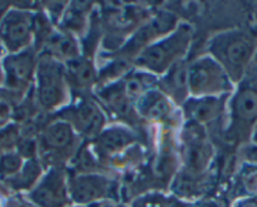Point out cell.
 Listing matches in <instances>:
<instances>
[{
	"instance_id": "obj_1",
	"label": "cell",
	"mask_w": 257,
	"mask_h": 207,
	"mask_svg": "<svg viewBox=\"0 0 257 207\" xmlns=\"http://www.w3.org/2000/svg\"><path fill=\"white\" fill-rule=\"evenodd\" d=\"M192 26L187 23L143 49L134 58V68L162 77L173 66L184 60L192 43Z\"/></svg>"
},
{
	"instance_id": "obj_2",
	"label": "cell",
	"mask_w": 257,
	"mask_h": 207,
	"mask_svg": "<svg viewBox=\"0 0 257 207\" xmlns=\"http://www.w3.org/2000/svg\"><path fill=\"white\" fill-rule=\"evenodd\" d=\"M256 50V40L244 30L222 32L207 44V54L218 62L236 86L243 78Z\"/></svg>"
},
{
	"instance_id": "obj_3",
	"label": "cell",
	"mask_w": 257,
	"mask_h": 207,
	"mask_svg": "<svg viewBox=\"0 0 257 207\" xmlns=\"http://www.w3.org/2000/svg\"><path fill=\"white\" fill-rule=\"evenodd\" d=\"M37 102L47 110H63L70 102V84L64 63L44 53L36 72Z\"/></svg>"
},
{
	"instance_id": "obj_4",
	"label": "cell",
	"mask_w": 257,
	"mask_h": 207,
	"mask_svg": "<svg viewBox=\"0 0 257 207\" xmlns=\"http://www.w3.org/2000/svg\"><path fill=\"white\" fill-rule=\"evenodd\" d=\"M188 84L190 97H222L231 96L234 90L226 70L208 54L189 63Z\"/></svg>"
},
{
	"instance_id": "obj_5",
	"label": "cell",
	"mask_w": 257,
	"mask_h": 207,
	"mask_svg": "<svg viewBox=\"0 0 257 207\" xmlns=\"http://www.w3.org/2000/svg\"><path fill=\"white\" fill-rule=\"evenodd\" d=\"M81 137L67 122L59 118L42 130L37 152L49 167L62 166V162L75 156L80 150Z\"/></svg>"
},
{
	"instance_id": "obj_6",
	"label": "cell",
	"mask_w": 257,
	"mask_h": 207,
	"mask_svg": "<svg viewBox=\"0 0 257 207\" xmlns=\"http://www.w3.org/2000/svg\"><path fill=\"white\" fill-rule=\"evenodd\" d=\"M213 154V147L204 127L187 122L182 132L180 156L183 160V172L192 176H202L211 166Z\"/></svg>"
},
{
	"instance_id": "obj_7",
	"label": "cell",
	"mask_w": 257,
	"mask_h": 207,
	"mask_svg": "<svg viewBox=\"0 0 257 207\" xmlns=\"http://www.w3.org/2000/svg\"><path fill=\"white\" fill-rule=\"evenodd\" d=\"M34 16L23 9H9L0 18V43L9 54L32 48L34 42Z\"/></svg>"
},
{
	"instance_id": "obj_8",
	"label": "cell",
	"mask_w": 257,
	"mask_h": 207,
	"mask_svg": "<svg viewBox=\"0 0 257 207\" xmlns=\"http://www.w3.org/2000/svg\"><path fill=\"white\" fill-rule=\"evenodd\" d=\"M59 118L67 122L81 138L92 141L106 127L102 107L90 98H82L76 104H68L62 110Z\"/></svg>"
},
{
	"instance_id": "obj_9",
	"label": "cell",
	"mask_w": 257,
	"mask_h": 207,
	"mask_svg": "<svg viewBox=\"0 0 257 207\" xmlns=\"http://www.w3.org/2000/svg\"><path fill=\"white\" fill-rule=\"evenodd\" d=\"M28 198L37 207H71L68 174L63 167H49L47 174L29 191Z\"/></svg>"
},
{
	"instance_id": "obj_10",
	"label": "cell",
	"mask_w": 257,
	"mask_h": 207,
	"mask_svg": "<svg viewBox=\"0 0 257 207\" xmlns=\"http://www.w3.org/2000/svg\"><path fill=\"white\" fill-rule=\"evenodd\" d=\"M68 191L72 204L88 206L108 198L113 191V182L103 174L82 172L68 176Z\"/></svg>"
},
{
	"instance_id": "obj_11",
	"label": "cell",
	"mask_w": 257,
	"mask_h": 207,
	"mask_svg": "<svg viewBox=\"0 0 257 207\" xmlns=\"http://www.w3.org/2000/svg\"><path fill=\"white\" fill-rule=\"evenodd\" d=\"M38 54L33 46L21 53L8 54L3 64L4 83L13 90H26L36 78Z\"/></svg>"
},
{
	"instance_id": "obj_12",
	"label": "cell",
	"mask_w": 257,
	"mask_h": 207,
	"mask_svg": "<svg viewBox=\"0 0 257 207\" xmlns=\"http://www.w3.org/2000/svg\"><path fill=\"white\" fill-rule=\"evenodd\" d=\"M139 142V137L125 126H110L93 140V148L100 160H115Z\"/></svg>"
},
{
	"instance_id": "obj_13",
	"label": "cell",
	"mask_w": 257,
	"mask_h": 207,
	"mask_svg": "<svg viewBox=\"0 0 257 207\" xmlns=\"http://www.w3.org/2000/svg\"><path fill=\"white\" fill-rule=\"evenodd\" d=\"M178 26V19L172 14H159L153 18L149 23L139 29L132 38L128 39L127 43L123 46L122 53L127 54L128 56H137L143 49L149 46L158 39L167 36L170 32L174 30Z\"/></svg>"
},
{
	"instance_id": "obj_14",
	"label": "cell",
	"mask_w": 257,
	"mask_h": 207,
	"mask_svg": "<svg viewBox=\"0 0 257 207\" xmlns=\"http://www.w3.org/2000/svg\"><path fill=\"white\" fill-rule=\"evenodd\" d=\"M229 97H189L182 106L183 116L188 123L206 127L223 116Z\"/></svg>"
},
{
	"instance_id": "obj_15",
	"label": "cell",
	"mask_w": 257,
	"mask_h": 207,
	"mask_svg": "<svg viewBox=\"0 0 257 207\" xmlns=\"http://www.w3.org/2000/svg\"><path fill=\"white\" fill-rule=\"evenodd\" d=\"M229 114L237 132L253 130L257 124V90L249 86L239 88L229 100Z\"/></svg>"
},
{
	"instance_id": "obj_16",
	"label": "cell",
	"mask_w": 257,
	"mask_h": 207,
	"mask_svg": "<svg viewBox=\"0 0 257 207\" xmlns=\"http://www.w3.org/2000/svg\"><path fill=\"white\" fill-rule=\"evenodd\" d=\"M188 68L189 63L182 60L173 66L165 74L159 77L158 90L164 93L173 104L180 106L190 97L189 84H188Z\"/></svg>"
},
{
	"instance_id": "obj_17",
	"label": "cell",
	"mask_w": 257,
	"mask_h": 207,
	"mask_svg": "<svg viewBox=\"0 0 257 207\" xmlns=\"http://www.w3.org/2000/svg\"><path fill=\"white\" fill-rule=\"evenodd\" d=\"M173 103L157 88L148 90L137 103L135 112L148 122L162 123L169 120L173 113Z\"/></svg>"
},
{
	"instance_id": "obj_18",
	"label": "cell",
	"mask_w": 257,
	"mask_h": 207,
	"mask_svg": "<svg viewBox=\"0 0 257 207\" xmlns=\"http://www.w3.org/2000/svg\"><path fill=\"white\" fill-rule=\"evenodd\" d=\"M70 88L83 90H90L98 80L92 62L87 58H77L64 64Z\"/></svg>"
},
{
	"instance_id": "obj_19",
	"label": "cell",
	"mask_w": 257,
	"mask_h": 207,
	"mask_svg": "<svg viewBox=\"0 0 257 207\" xmlns=\"http://www.w3.org/2000/svg\"><path fill=\"white\" fill-rule=\"evenodd\" d=\"M42 174V167L37 160H28L27 162H24L23 167H22L21 171L11 178V184H13L14 188L17 190H28L31 191L38 181L41 180Z\"/></svg>"
},
{
	"instance_id": "obj_20",
	"label": "cell",
	"mask_w": 257,
	"mask_h": 207,
	"mask_svg": "<svg viewBox=\"0 0 257 207\" xmlns=\"http://www.w3.org/2000/svg\"><path fill=\"white\" fill-rule=\"evenodd\" d=\"M23 156L19 152L8 151L0 156V176L4 178H13L23 167Z\"/></svg>"
},
{
	"instance_id": "obj_21",
	"label": "cell",
	"mask_w": 257,
	"mask_h": 207,
	"mask_svg": "<svg viewBox=\"0 0 257 207\" xmlns=\"http://www.w3.org/2000/svg\"><path fill=\"white\" fill-rule=\"evenodd\" d=\"M239 184L247 194H254L257 191V164H247L239 174Z\"/></svg>"
},
{
	"instance_id": "obj_22",
	"label": "cell",
	"mask_w": 257,
	"mask_h": 207,
	"mask_svg": "<svg viewBox=\"0 0 257 207\" xmlns=\"http://www.w3.org/2000/svg\"><path fill=\"white\" fill-rule=\"evenodd\" d=\"M234 207H257V204L254 200L244 198V200H241V201L237 202L236 206Z\"/></svg>"
},
{
	"instance_id": "obj_23",
	"label": "cell",
	"mask_w": 257,
	"mask_h": 207,
	"mask_svg": "<svg viewBox=\"0 0 257 207\" xmlns=\"http://www.w3.org/2000/svg\"><path fill=\"white\" fill-rule=\"evenodd\" d=\"M196 207H221L218 204H216L214 201H202L197 204Z\"/></svg>"
},
{
	"instance_id": "obj_24",
	"label": "cell",
	"mask_w": 257,
	"mask_h": 207,
	"mask_svg": "<svg viewBox=\"0 0 257 207\" xmlns=\"http://www.w3.org/2000/svg\"><path fill=\"white\" fill-rule=\"evenodd\" d=\"M168 207H188V206L180 201H170L169 204H168Z\"/></svg>"
},
{
	"instance_id": "obj_25",
	"label": "cell",
	"mask_w": 257,
	"mask_h": 207,
	"mask_svg": "<svg viewBox=\"0 0 257 207\" xmlns=\"http://www.w3.org/2000/svg\"><path fill=\"white\" fill-rule=\"evenodd\" d=\"M251 137H252V142H253V144H256V146H257V124L254 126L253 130H252Z\"/></svg>"
},
{
	"instance_id": "obj_26",
	"label": "cell",
	"mask_w": 257,
	"mask_h": 207,
	"mask_svg": "<svg viewBox=\"0 0 257 207\" xmlns=\"http://www.w3.org/2000/svg\"><path fill=\"white\" fill-rule=\"evenodd\" d=\"M4 82H6V77H4V70H3V68L0 66V84H2V83H4Z\"/></svg>"
}]
</instances>
